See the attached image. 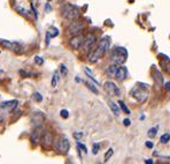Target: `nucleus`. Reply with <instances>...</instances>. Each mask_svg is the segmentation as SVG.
Listing matches in <instances>:
<instances>
[{"mask_svg": "<svg viewBox=\"0 0 170 164\" xmlns=\"http://www.w3.org/2000/svg\"><path fill=\"white\" fill-rule=\"evenodd\" d=\"M109 46H110V41H109V37H104L97 45L95 49L91 50L88 52V61L94 64L97 62L99 59H101L105 53L109 50Z\"/></svg>", "mask_w": 170, "mask_h": 164, "instance_id": "1", "label": "nucleus"}, {"mask_svg": "<svg viewBox=\"0 0 170 164\" xmlns=\"http://www.w3.org/2000/svg\"><path fill=\"white\" fill-rule=\"evenodd\" d=\"M62 15L64 19H67L69 21H75L80 17L81 13H80V9L77 6L71 5V3H66L63 7V10H62Z\"/></svg>", "mask_w": 170, "mask_h": 164, "instance_id": "2", "label": "nucleus"}, {"mask_svg": "<svg viewBox=\"0 0 170 164\" xmlns=\"http://www.w3.org/2000/svg\"><path fill=\"white\" fill-rule=\"evenodd\" d=\"M112 60L114 64L116 65H122L127 61L128 58V51L125 48H122V46H117L115 48L113 51H112Z\"/></svg>", "mask_w": 170, "mask_h": 164, "instance_id": "3", "label": "nucleus"}, {"mask_svg": "<svg viewBox=\"0 0 170 164\" xmlns=\"http://www.w3.org/2000/svg\"><path fill=\"white\" fill-rule=\"evenodd\" d=\"M55 149L61 154H67L70 149V142L67 136L61 135L55 140Z\"/></svg>", "mask_w": 170, "mask_h": 164, "instance_id": "4", "label": "nucleus"}, {"mask_svg": "<svg viewBox=\"0 0 170 164\" xmlns=\"http://www.w3.org/2000/svg\"><path fill=\"white\" fill-rule=\"evenodd\" d=\"M130 94H131V96H133L140 103L146 102L147 98H148V91L146 89H143V88H133V89H131Z\"/></svg>", "mask_w": 170, "mask_h": 164, "instance_id": "5", "label": "nucleus"}, {"mask_svg": "<svg viewBox=\"0 0 170 164\" xmlns=\"http://www.w3.org/2000/svg\"><path fill=\"white\" fill-rule=\"evenodd\" d=\"M95 42H97V36L94 34H92V33L87 34L84 37V42H83V45H82L83 50L86 51V52H90L92 46L95 44Z\"/></svg>", "mask_w": 170, "mask_h": 164, "instance_id": "6", "label": "nucleus"}, {"mask_svg": "<svg viewBox=\"0 0 170 164\" xmlns=\"http://www.w3.org/2000/svg\"><path fill=\"white\" fill-rule=\"evenodd\" d=\"M104 89L107 91V94H109L110 96H120L121 95V90L120 88L112 81H106L104 83Z\"/></svg>", "mask_w": 170, "mask_h": 164, "instance_id": "7", "label": "nucleus"}, {"mask_svg": "<svg viewBox=\"0 0 170 164\" xmlns=\"http://www.w3.org/2000/svg\"><path fill=\"white\" fill-rule=\"evenodd\" d=\"M54 142V136L51 132H45L42 135V139H40V143H42V147L44 149H48L52 147Z\"/></svg>", "mask_w": 170, "mask_h": 164, "instance_id": "8", "label": "nucleus"}, {"mask_svg": "<svg viewBox=\"0 0 170 164\" xmlns=\"http://www.w3.org/2000/svg\"><path fill=\"white\" fill-rule=\"evenodd\" d=\"M83 42H84V37H83L81 34H78V35H74V36L69 39V45H70L71 49L78 50V49L82 48Z\"/></svg>", "mask_w": 170, "mask_h": 164, "instance_id": "9", "label": "nucleus"}, {"mask_svg": "<svg viewBox=\"0 0 170 164\" xmlns=\"http://www.w3.org/2000/svg\"><path fill=\"white\" fill-rule=\"evenodd\" d=\"M83 24L81 23V22H78L77 20H75V21H71V24L69 26V28H68V33L70 34V35H78V34H81L82 31H83Z\"/></svg>", "mask_w": 170, "mask_h": 164, "instance_id": "10", "label": "nucleus"}, {"mask_svg": "<svg viewBox=\"0 0 170 164\" xmlns=\"http://www.w3.org/2000/svg\"><path fill=\"white\" fill-rule=\"evenodd\" d=\"M42 129L40 128V126H37V128H35L34 132L30 135V141L32 142V145L39 143L40 142V139H42Z\"/></svg>", "mask_w": 170, "mask_h": 164, "instance_id": "11", "label": "nucleus"}, {"mask_svg": "<svg viewBox=\"0 0 170 164\" xmlns=\"http://www.w3.org/2000/svg\"><path fill=\"white\" fill-rule=\"evenodd\" d=\"M0 44H1L5 49L12 50V51H19L20 48H21V45H20L19 43H16V42H10V41H5V39H1V41H0Z\"/></svg>", "mask_w": 170, "mask_h": 164, "instance_id": "12", "label": "nucleus"}, {"mask_svg": "<svg viewBox=\"0 0 170 164\" xmlns=\"http://www.w3.org/2000/svg\"><path fill=\"white\" fill-rule=\"evenodd\" d=\"M128 76V69L125 66H121L119 65V68H117V72H116V75L115 78L119 80V81H124Z\"/></svg>", "mask_w": 170, "mask_h": 164, "instance_id": "13", "label": "nucleus"}, {"mask_svg": "<svg viewBox=\"0 0 170 164\" xmlns=\"http://www.w3.org/2000/svg\"><path fill=\"white\" fill-rule=\"evenodd\" d=\"M19 104V102L16 101V100H13V101H7V102H2L1 104H0V107L2 108V109H8L9 111H12L13 109H15L16 108V105Z\"/></svg>", "mask_w": 170, "mask_h": 164, "instance_id": "14", "label": "nucleus"}, {"mask_svg": "<svg viewBox=\"0 0 170 164\" xmlns=\"http://www.w3.org/2000/svg\"><path fill=\"white\" fill-rule=\"evenodd\" d=\"M153 79H154V82L156 86H161L163 83V78L161 75V72H159V71H155L153 73Z\"/></svg>", "mask_w": 170, "mask_h": 164, "instance_id": "15", "label": "nucleus"}, {"mask_svg": "<svg viewBox=\"0 0 170 164\" xmlns=\"http://www.w3.org/2000/svg\"><path fill=\"white\" fill-rule=\"evenodd\" d=\"M117 68H119V65H116V64L110 65V66L107 68V75L110 76V78H115L116 72H117Z\"/></svg>", "mask_w": 170, "mask_h": 164, "instance_id": "16", "label": "nucleus"}, {"mask_svg": "<svg viewBox=\"0 0 170 164\" xmlns=\"http://www.w3.org/2000/svg\"><path fill=\"white\" fill-rule=\"evenodd\" d=\"M165 58H166V59L160 60V66H161L167 73H170V60L167 57H165Z\"/></svg>", "mask_w": 170, "mask_h": 164, "instance_id": "17", "label": "nucleus"}, {"mask_svg": "<svg viewBox=\"0 0 170 164\" xmlns=\"http://www.w3.org/2000/svg\"><path fill=\"white\" fill-rule=\"evenodd\" d=\"M109 108H110V110L113 111V113H114L116 117L120 116V112H121V111H120V107H119L116 103H114V102L110 101V102H109Z\"/></svg>", "mask_w": 170, "mask_h": 164, "instance_id": "18", "label": "nucleus"}, {"mask_svg": "<svg viewBox=\"0 0 170 164\" xmlns=\"http://www.w3.org/2000/svg\"><path fill=\"white\" fill-rule=\"evenodd\" d=\"M59 73L58 72H55L54 74H53V78H52V87L53 88H55L56 87V84H58V82H59Z\"/></svg>", "mask_w": 170, "mask_h": 164, "instance_id": "19", "label": "nucleus"}, {"mask_svg": "<svg viewBox=\"0 0 170 164\" xmlns=\"http://www.w3.org/2000/svg\"><path fill=\"white\" fill-rule=\"evenodd\" d=\"M85 84H86V87H87V88H88V89H90V90H91L93 94H95V95H98V94H99V90H98V89L94 87V84H92L91 82H86Z\"/></svg>", "mask_w": 170, "mask_h": 164, "instance_id": "20", "label": "nucleus"}, {"mask_svg": "<svg viewBox=\"0 0 170 164\" xmlns=\"http://www.w3.org/2000/svg\"><path fill=\"white\" fill-rule=\"evenodd\" d=\"M113 154H114L113 148H109V149L107 150V153L105 154V162H108V161H109V158L113 156Z\"/></svg>", "mask_w": 170, "mask_h": 164, "instance_id": "21", "label": "nucleus"}, {"mask_svg": "<svg viewBox=\"0 0 170 164\" xmlns=\"http://www.w3.org/2000/svg\"><path fill=\"white\" fill-rule=\"evenodd\" d=\"M156 132H158V127H153V128H151V129H148V133H147V135L149 136V138H154L155 135H156Z\"/></svg>", "mask_w": 170, "mask_h": 164, "instance_id": "22", "label": "nucleus"}, {"mask_svg": "<svg viewBox=\"0 0 170 164\" xmlns=\"http://www.w3.org/2000/svg\"><path fill=\"white\" fill-rule=\"evenodd\" d=\"M169 140H170V134H168V133L163 134V135L160 138V142H161V143H167Z\"/></svg>", "mask_w": 170, "mask_h": 164, "instance_id": "23", "label": "nucleus"}, {"mask_svg": "<svg viewBox=\"0 0 170 164\" xmlns=\"http://www.w3.org/2000/svg\"><path fill=\"white\" fill-rule=\"evenodd\" d=\"M119 104H120V107H121V109L123 110L127 114H130V110L128 109V107L125 105V103L123 102V101H119Z\"/></svg>", "mask_w": 170, "mask_h": 164, "instance_id": "24", "label": "nucleus"}, {"mask_svg": "<svg viewBox=\"0 0 170 164\" xmlns=\"http://www.w3.org/2000/svg\"><path fill=\"white\" fill-rule=\"evenodd\" d=\"M47 33L49 34V36H51V37H55V36H58V35H59V30H58L56 28H52V29H49Z\"/></svg>", "mask_w": 170, "mask_h": 164, "instance_id": "25", "label": "nucleus"}, {"mask_svg": "<svg viewBox=\"0 0 170 164\" xmlns=\"http://www.w3.org/2000/svg\"><path fill=\"white\" fill-rule=\"evenodd\" d=\"M32 98H34L35 101H37V102H42V96L39 94V93H35L34 96H32Z\"/></svg>", "mask_w": 170, "mask_h": 164, "instance_id": "26", "label": "nucleus"}, {"mask_svg": "<svg viewBox=\"0 0 170 164\" xmlns=\"http://www.w3.org/2000/svg\"><path fill=\"white\" fill-rule=\"evenodd\" d=\"M35 62H36L37 65H42V64H44V60H42V57L36 55V57H35Z\"/></svg>", "mask_w": 170, "mask_h": 164, "instance_id": "27", "label": "nucleus"}, {"mask_svg": "<svg viewBox=\"0 0 170 164\" xmlns=\"http://www.w3.org/2000/svg\"><path fill=\"white\" fill-rule=\"evenodd\" d=\"M17 12H21V14H23L24 16H29V12H27L25 9H23V8H21V7L17 8Z\"/></svg>", "mask_w": 170, "mask_h": 164, "instance_id": "28", "label": "nucleus"}, {"mask_svg": "<svg viewBox=\"0 0 170 164\" xmlns=\"http://www.w3.org/2000/svg\"><path fill=\"white\" fill-rule=\"evenodd\" d=\"M60 114H61V117H62V118H68V116H69V112H68L67 110H61Z\"/></svg>", "mask_w": 170, "mask_h": 164, "instance_id": "29", "label": "nucleus"}, {"mask_svg": "<svg viewBox=\"0 0 170 164\" xmlns=\"http://www.w3.org/2000/svg\"><path fill=\"white\" fill-rule=\"evenodd\" d=\"M99 147H100V146H99L98 143H94V145H93V149H92V152H93V154H94V155H95V154H98Z\"/></svg>", "mask_w": 170, "mask_h": 164, "instance_id": "30", "label": "nucleus"}, {"mask_svg": "<svg viewBox=\"0 0 170 164\" xmlns=\"http://www.w3.org/2000/svg\"><path fill=\"white\" fill-rule=\"evenodd\" d=\"M67 73H68L67 67H66L64 65H61V74H62V75H67Z\"/></svg>", "mask_w": 170, "mask_h": 164, "instance_id": "31", "label": "nucleus"}, {"mask_svg": "<svg viewBox=\"0 0 170 164\" xmlns=\"http://www.w3.org/2000/svg\"><path fill=\"white\" fill-rule=\"evenodd\" d=\"M77 146H78V148H81V149H82L84 153H87V148L85 147L84 145H82L81 142H77Z\"/></svg>", "mask_w": 170, "mask_h": 164, "instance_id": "32", "label": "nucleus"}, {"mask_svg": "<svg viewBox=\"0 0 170 164\" xmlns=\"http://www.w3.org/2000/svg\"><path fill=\"white\" fill-rule=\"evenodd\" d=\"M74 136H75L76 139H80V138H82V136H83V133H81V132H76V133L74 134Z\"/></svg>", "mask_w": 170, "mask_h": 164, "instance_id": "33", "label": "nucleus"}, {"mask_svg": "<svg viewBox=\"0 0 170 164\" xmlns=\"http://www.w3.org/2000/svg\"><path fill=\"white\" fill-rule=\"evenodd\" d=\"M123 124H124V126H130L131 121H130V119H124L123 120Z\"/></svg>", "mask_w": 170, "mask_h": 164, "instance_id": "34", "label": "nucleus"}, {"mask_svg": "<svg viewBox=\"0 0 170 164\" xmlns=\"http://www.w3.org/2000/svg\"><path fill=\"white\" fill-rule=\"evenodd\" d=\"M153 146H154L153 142H151V141H147V142H146V147H147V148H153Z\"/></svg>", "mask_w": 170, "mask_h": 164, "instance_id": "35", "label": "nucleus"}, {"mask_svg": "<svg viewBox=\"0 0 170 164\" xmlns=\"http://www.w3.org/2000/svg\"><path fill=\"white\" fill-rule=\"evenodd\" d=\"M145 163L146 164H153V160H146V161H145Z\"/></svg>", "mask_w": 170, "mask_h": 164, "instance_id": "36", "label": "nucleus"}, {"mask_svg": "<svg viewBox=\"0 0 170 164\" xmlns=\"http://www.w3.org/2000/svg\"><path fill=\"white\" fill-rule=\"evenodd\" d=\"M166 89H167V90H170V82H167V83H166Z\"/></svg>", "mask_w": 170, "mask_h": 164, "instance_id": "37", "label": "nucleus"}]
</instances>
